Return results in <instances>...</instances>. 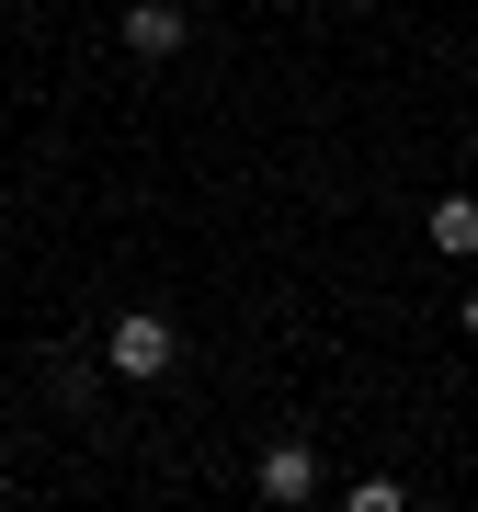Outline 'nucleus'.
Returning a JSON list of instances; mask_svg holds the SVG:
<instances>
[{"mask_svg": "<svg viewBox=\"0 0 478 512\" xmlns=\"http://www.w3.org/2000/svg\"><path fill=\"white\" fill-rule=\"evenodd\" d=\"M103 365H114V376H137V387H160L171 365H183V330H171L160 308H126V319L103 330Z\"/></svg>", "mask_w": 478, "mask_h": 512, "instance_id": "obj_1", "label": "nucleus"}, {"mask_svg": "<svg viewBox=\"0 0 478 512\" xmlns=\"http://www.w3.org/2000/svg\"><path fill=\"white\" fill-rule=\"evenodd\" d=\"M183 0H126V57H148V69H160V57H183Z\"/></svg>", "mask_w": 478, "mask_h": 512, "instance_id": "obj_2", "label": "nucleus"}, {"mask_svg": "<svg viewBox=\"0 0 478 512\" xmlns=\"http://www.w3.org/2000/svg\"><path fill=\"white\" fill-rule=\"evenodd\" d=\"M251 490H262V501H274V512H296V501H319V456H308V444H296V433H285V444H274V456H262V478H251Z\"/></svg>", "mask_w": 478, "mask_h": 512, "instance_id": "obj_3", "label": "nucleus"}, {"mask_svg": "<svg viewBox=\"0 0 478 512\" xmlns=\"http://www.w3.org/2000/svg\"><path fill=\"white\" fill-rule=\"evenodd\" d=\"M433 251H478V194H444L433 205Z\"/></svg>", "mask_w": 478, "mask_h": 512, "instance_id": "obj_4", "label": "nucleus"}, {"mask_svg": "<svg viewBox=\"0 0 478 512\" xmlns=\"http://www.w3.org/2000/svg\"><path fill=\"white\" fill-rule=\"evenodd\" d=\"M467 342H478V296H467Z\"/></svg>", "mask_w": 478, "mask_h": 512, "instance_id": "obj_5", "label": "nucleus"}, {"mask_svg": "<svg viewBox=\"0 0 478 512\" xmlns=\"http://www.w3.org/2000/svg\"><path fill=\"white\" fill-rule=\"evenodd\" d=\"M0 501H12V467H0Z\"/></svg>", "mask_w": 478, "mask_h": 512, "instance_id": "obj_6", "label": "nucleus"}]
</instances>
